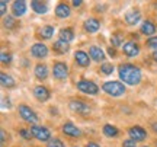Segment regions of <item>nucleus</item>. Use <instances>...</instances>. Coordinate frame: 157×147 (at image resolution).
Segmentation results:
<instances>
[{
	"instance_id": "f257e3e1",
	"label": "nucleus",
	"mask_w": 157,
	"mask_h": 147,
	"mask_svg": "<svg viewBox=\"0 0 157 147\" xmlns=\"http://www.w3.org/2000/svg\"><path fill=\"white\" fill-rule=\"evenodd\" d=\"M118 73H119V79L122 80L124 83L131 86H137L141 82V70L140 67H137L134 64H129V63H124L119 66L118 68Z\"/></svg>"
},
{
	"instance_id": "f03ea898",
	"label": "nucleus",
	"mask_w": 157,
	"mask_h": 147,
	"mask_svg": "<svg viewBox=\"0 0 157 147\" xmlns=\"http://www.w3.org/2000/svg\"><path fill=\"white\" fill-rule=\"evenodd\" d=\"M102 91L108 93L109 96H113V98H118L124 95L125 93V86L121 83V82H106V83H103L102 86Z\"/></svg>"
},
{
	"instance_id": "7ed1b4c3",
	"label": "nucleus",
	"mask_w": 157,
	"mask_h": 147,
	"mask_svg": "<svg viewBox=\"0 0 157 147\" xmlns=\"http://www.w3.org/2000/svg\"><path fill=\"white\" fill-rule=\"evenodd\" d=\"M31 134L34 138H36L38 141H50L51 140V133L47 127L42 125H32L31 128Z\"/></svg>"
},
{
	"instance_id": "20e7f679",
	"label": "nucleus",
	"mask_w": 157,
	"mask_h": 147,
	"mask_svg": "<svg viewBox=\"0 0 157 147\" xmlns=\"http://www.w3.org/2000/svg\"><path fill=\"white\" fill-rule=\"evenodd\" d=\"M17 111H19L21 118L25 119L26 122H32V124L38 122V115L35 114V111L31 106H28V105H19Z\"/></svg>"
},
{
	"instance_id": "39448f33",
	"label": "nucleus",
	"mask_w": 157,
	"mask_h": 147,
	"mask_svg": "<svg viewBox=\"0 0 157 147\" xmlns=\"http://www.w3.org/2000/svg\"><path fill=\"white\" fill-rule=\"evenodd\" d=\"M77 89L80 92H83V93H86V95H96L98 92H99V87H98V85L96 83H93V82H90V80H78L77 82Z\"/></svg>"
},
{
	"instance_id": "423d86ee",
	"label": "nucleus",
	"mask_w": 157,
	"mask_h": 147,
	"mask_svg": "<svg viewBox=\"0 0 157 147\" xmlns=\"http://www.w3.org/2000/svg\"><path fill=\"white\" fill-rule=\"evenodd\" d=\"M68 106H70V109L76 114H82V115H89L90 114V106L89 105L84 103V102H82V101H78V99L70 101Z\"/></svg>"
},
{
	"instance_id": "0eeeda50",
	"label": "nucleus",
	"mask_w": 157,
	"mask_h": 147,
	"mask_svg": "<svg viewBox=\"0 0 157 147\" xmlns=\"http://www.w3.org/2000/svg\"><path fill=\"white\" fill-rule=\"evenodd\" d=\"M52 74L54 77L58 80H64L67 79V74H68V67L66 63L63 61H57L54 63V67H52Z\"/></svg>"
},
{
	"instance_id": "6e6552de",
	"label": "nucleus",
	"mask_w": 157,
	"mask_h": 147,
	"mask_svg": "<svg viewBox=\"0 0 157 147\" xmlns=\"http://www.w3.org/2000/svg\"><path fill=\"white\" fill-rule=\"evenodd\" d=\"M128 134L134 141H143V140H146L147 138V131L144 130V128L138 127V125L131 127V128L128 130Z\"/></svg>"
},
{
	"instance_id": "1a4fd4ad",
	"label": "nucleus",
	"mask_w": 157,
	"mask_h": 147,
	"mask_svg": "<svg viewBox=\"0 0 157 147\" xmlns=\"http://www.w3.org/2000/svg\"><path fill=\"white\" fill-rule=\"evenodd\" d=\"M31 54L35 58H45V57L48 56V47L45 45V44H41V42L34 44L32 48H31Z\"/></svg>"
},
{
	"instance_id": "9d476101",
	"label": "nucleus",
	"mask_w": 157,
	"mask_h": 147,
	"mask_svg": "<svg viewBox=\"0 0 157 147\" xmlns=\"http://www.w3.org/2000/svg\"><path fill=\"white\" fill-rule=\"evenodd\" d=\"M122 51L127 57H137L140 54V47L137 45L134 41H128L127 44H124Z\"/></svg>"
},
{
	"instance_id": "9b49d317",
	"label": "nucleus",
	"mask_w": 157,
	"mask_h": 147,
	"mask_svg": "<svg viewBox=\"0 0 157 147\" xmlns=\"http://www.w3.org/2000/svg\"><path fill=\"white\" fill-rule=\"evenodd\" d=\"M34 96L38 99V101H41V102H47L48 99H50V96H51V93H50V91L45 87V86H35V89H34Z\"/></svg>"
},
{
	"instance_id": "f8f14e48",
	"label": "nucleus",
	"mask_w": 157,
	"mask_h": 147,
	"mask_svg": "<svg viewBox=\"0 0 157 147\" xmlns=\"http://www.w3.org/2000/svg\"><path fill=\"white\" fill-rule=\"evenodd\" d=\"M12 13H13V16H16V17L23 16V15L26 13V3H25L23 0H16V2H13Z\"/></svg>"
},
{
	"instance_id": "ddd939ff",
	"label": "nucleus",
	"mask_w": 157,
	"mask_h": 147,
	"mask_svg": "<svg viewBox=\"0 0 157 147\" xmlns=\"http://www.w3.org/2000/svg\"><path fill=\"white\" fill-rule=\"evenodd\" d=\"M83 28H84L86 32L93 34V32H96V31H99V28H101V22H99L96 17H89L87 21H84Z\"/></svg>"
},
{
	"instance_id": "4468645a",
	"label": "nucleus",
	"mask_w": 157,
	"mask_h": 147,
	"mask_svg": "<svg viewBox=\"0 0 157 147\" xmlns=\"http://www.w3.org/2000/svg\"><path fill=\"white\" fill-rule=\"evenodd\" d=\"M74 60L77 63L80 67H87L90 64V60H89V54L87 52H84V51L78 50L74 52Z\"/></svg>"
},
{
	"instance_id": "2eb2a0df",
	"label": "nucleus",
	"mask_w": 157,
	"mask_h": 147,
	"mask_svg": "<svg viewBox=\"0 0 157 147\" xmlns=\"http://www.w3.org/2000/svg\"><path fill=\"white\" fill-rule=\"evenodd\" d=\"M63 133L67 134L68 137H82V131L78 130L73 122H66L63 125Z\"/></svg>"
},
{
	"instance_id": "dca6fc26",
	"label": "nucleus",
	"mask_w": 157,
	"mask_h": 147,
	"mask_svg": "<svg viewBox=\"0 0 157 147\" xmlns=\"http://www.w3.org/2000/svg\"><path fill=\"white\" fill-rule=\"evenodd\" d=\"M89 56L95 60V61H103L105 60V52H103V50H102L101 47L98 45H92L89 48Z\"/></svg>"
},
{
	"instance_id": "f3484780",
	"label": "nucleus",
	"mask_w": 157,
	"mask_h": 147,
	"mask_svg": "<svg viewBox=\"0 0 157 147\" xmlns=\"http://www.w3.org/2000/svg\"><path fill=\"white\" fill-rule=\"evenodd\" d=\"M70 13H71L70 6L66 5V3H60V5L56 7V16L58 17V19H66V17L70 16Z\"/></svg>"
},
{
	"instance_id": "a211bd4d",
	"label": "nucleus",
	"mask_w": 157,
	"mask_h": 147,
	"mask_svg": "<svg viewBox=\"0 0 157 147\" xmlns=\"http://www.w3.org/2000/svg\"><path fill=\"white\" fill-rule=\"evenodd\" d=\"M52 50L56 51L57 54H67V51L70 50V44L66 42V41L58 40L52 44Z\"/></svg>"
},
{
	"instance_id": "6ab92c4d",
	"label": "nucleus",
	"mask_w": 157,
	"mask_h": 147,
	"mask_svg": "<svg viewBox=\"0 0 157 147\" xmlns=\"http://www.w3.org/2000/svg\"><path fill=\"white\" fill-rule=\"evenodd\" d=\"M156 25L151 22V21H146V22H143L141 25V34L147 35V37H151V35L156 34Z\"/></svg>"
},
{
	"instance_id": "aec40b11",
	"label": "nucleus",
	"mask_w": 157,
	"mask_h": 147,
	"mask_svg": "<svg viewBox=\"0 0 157 147\" xmlns=\"http://www.w3.org/2000/svg\"><path fill=\"white\" fill-rule=\"evenodd\" d=\"M31 7H32V10L39 13V15H42V13H47L48 12V5L45 3V2H38V0H32L31 2Z\"/></svg>"
},
{
	"instance_id": "412c9836",
	"label": "nucleus",
	"mask_w": 157,
	"mask_h": 147,
	"mask_svg": "<svg viewBox=\"0 0 157 147\" xmlns=\"http://www.w3.org/2000/svg\"><path fill=\"white\" fill-rule=\"evenodd\" d=\"M0 83H2L3 87H7V89H12V87H15V86H16L15 79H13L12 76H9V74H6V73L0 74Z\"/></svg>"
},
{
	"instance_id": "4be33fe9",
	"label": "nucleus",
	"mask_w": 157,
	"mask_h": 147,
	"mask_svg": "<svg viewBox=\"0 0 157 147\" xmlns=\"http://www.w3.org/2000/svg\"><path fill=\"white\" fill-rule=\"evenodd\" d=\"M58 35H60V40L66 41V42H68V44L74 40V32H73V29H71V28H63V29H60Z\"/></svg>"
},
{
	"instance_id": "5701e85b",
	"label": "nucleus",
	"mask_w": 157,
	"mask_h": 147,
	"mask_svg": "<svg viewBox=\"0 0 157 147\" xmlns=\"http://www.w3.org/2000/svg\"><path fill=\"white\" fill-rule=\"evenodd\" d=\"M34 73L36 76V79L45 80L48 77V67H47V64H36Z\"/></svg>"
},
{
	"instance_id": "b1692460",
	"label": "nucleus",
	"mask_w": 157,
	"mask_h": 147,
	"mask_svg": "<svg viewBox=\"0 0 157 147\" xmlns=\"http://www.w3.org/2000/svg\"><path fill=\"white\" fill-rule=\"evenodd\" d=\"M140 17H141V13L140 10H131L128 12L127 15H125V22L128 23V25H135V23L140 21Z\"/></svg>"
},
{
	"instance_id": "393cba45",
	"label": "nucleus",
	"mask_w": 157,
	"mask_h": 147,
	"mask_svg": "<svg viewBox=\"0 0 157 147\" xmlns=\"http://www.w3.org/2000/svg\"><path fill=\"white\" fill-rule=\"evenodd\" d=\"M52 35H54V26H51V25H45L39 31V37L44 40H51Z\"/></svg>"
},
{
	"instance_id": "a878e982",
	"label": "nucleus",
	"mask_w": 157,
	"mask_h": 147,
	"mask_svg": "<svg viewBox=\"0 0 157 147\" xmlns=\"http://www.w3.org/2000/svg\"><path fill=\"white\" fill-rule=\"evenodd\" d=\"M103 134L106 137H111V138H115V137H118V134H119V130H118L117 127H113V125L111 124H106L103 125Z\"/></svg>"
},
{
	"instance_id": "bb28decb",
	"label": "nucleus",
	"mask_w": 157,
	"mask_h": 147,
	"mask_svg": "<svg viewBox=\"0 0 157 147\" xmlns=\"http://www.w3.org/2000/svg\"><path fill=\"white\" fill-rule=\"evenodd\" d=\"M3 25H5V28H7V29H13L17 25V22L15 21V17L13 16H5V19H3Z\"/></svg>"
},
{
	"instance_id": "cd10ccee",
	"label": "nucleus",
	"mask_w": 157,
	"mask_h": 147,
	"mask_svg": "<svg viewBox=\"0 0 157 147\" xmlns=\"http://www.w3.org/2000/svg\"><path fill=\"white\" fill-rule=\"evenodd\" d=\"M112 72H113V64H111V63H103L101 66V73H103V74H112Z\"/></svg>"
},
{
	"instance_id": "c85d7f7f",
	"label": "nucleus",
	"mask_w": 157,
	"mask_h": 147,
	"mask_svg": "<svg viewBox=\"0 0 157 147\" xmlns=\"http://www.w3.org/2000/svg\"><path fill=\"white\" fill-rule=\"evenodd\" d=\"M0 60H2V64H5V66L10 64V61H12L10 52H6V51H3V52L0 54Z\"/></svg>"
},
{
	"instance_id": "c756f323",
	"label": "nucleus",
	"mask_w": 157,
	"mask_h": 147,
	"mask_svg": "<svg viewBox=\"0 0 157 147\" xmlns=\"http://www.w3.org/2000/svg\"><path fill=\"white\" fill-rule=\"evenodd\" d=\"M111 42H112L113 47H119L122 44V35H119V34L112 35V37H111Z\"/></svg>"
},
{
	"instance_id": "7c9ffc66",
	"label": "nucleus",
	"mask_w": 157,
	"mask_h": 147,
	"mask_svg": "<svg viewBox=\"0 0 157 147\" xmlns=\"http://www.w3.org/2000/svg\"><path fill=\"white\" fill-rule=\"evenodd\" d=\"M47 147H66V146H64V143H63L60 138H51L50 141H48V146Z\"/></svg>"
},
{
	"instance_id": "2f4dec72",
	"label": "nucleus",
	"mask_w": 157,
	"mask_h": 147,
	"mask_svg": "<svg viewBox=\"0 0 157 147\" xmlns=\"http://www.w3.org/2000/svg\"><path fill=\"white\" fill-rule=\"evenodd\" d=\"M147 47L154 51H157V37H151L150 40L147 41Z\"/></svg>"
},
{
	"instance_id": "473e14b6",
	"label": "nucleus",
	"mask_w": 157,
	"mask_h": 147,
	"mask_svg": "<svg viewBox=\"0 0 157 147\" xmlns=\"http://www.w3.org/2000/svg\"><path fill=\"white\" fill-rule=\"evenodd\" d=\"M19 134H21V137L22 138H25V140H31V137H32V134H31V131L28 130H19Z\"/></svg>"
},
{
	"instance_id": "72a5a7b5",
	"label": "nucleus",
	"mask_w": 157,
	"mask_h": 147,
	"mask_svg": "<svg viewBox=\"0 0 157 147\" xmlns=\"http://www.w3.org/2000/svg\"><path fill=\"white\" fill-rule=\"evenodd\" d=\"M122 147H137V141H134L132 138L124 140V141H122Z\"/></svg>"
},
{
	"instance_id": "f704fd0d",
	"label": "nucleus",
	"mask_w": 157,
	"mask_h": 147,
	"mask_svg": "<svg viewBox=\"0 0 157 147\" xmlns=\"http://www.w3.org/2000/svg\"><path fill=\"white\" fill-rule=\"evenodd\" d=\"M6 6H7V2H6V0H2V2H0V13H2V16H5Z\"/></svg>"
},
{
	"instance_id": "c9c22d12",
	"label": "nucleus",
	"mask_w": 157,
	"mask_h": 147,
	"mask_svg": "<svg viewBox=\"0 0 157 147\" xmlns=\"http://www.w3.org/2000/svg\"><path fill=\"white\" fill-rule=\"evenodd\" d=\"M6 105H7V108H10V102H9V98H3V109L6 108Z\"/></svg>"
},
{
	"instance_id": "e433bc0d",
	"label": "nucleus",
	"mask_w": 157,
	"mask_h": 147,
	"mask_svg": "<svg viewBox=\"0 0 157 147\" xmlns=\"http://www.w3.org/2000/svg\"><path fill=\"white\" fill-rule=\"evenodd\" d=\"M0 134H2V144H5V141H6V131L2 130L0 131Z\"/></svg>"
},
{
	"instance_id": "4c0bfd02",
	"label": "nucleus",
	"mask_w": 157,
	"mask_h": 147,
	"mask_svg": "<svg viewBox=\"0 0 157 147\" xmlns=\"http://www.w3.org/2000/svg\"><path fill=\"white\" fill-rule=\"evenodd\" d=\"M108 52H109V56H111V57H115V56H117V54H115V50H113L112 47H111V48H108Z\"/></svg>"
},
{
	"instance_id": "58836bf2",
	"label": "nucleus",
	"mask_w": 157,
	"mask_h": 147,
	"mask_svg": "<svg viewBox=\"0 0 157 147\" xmlns=\"http://www.w3.org/2000/svg\"><path fill=\"white\" fill-rule=\"evenodd\" d=\"M86 147H101L99 144H96V143H92V141H89L87 144H86Z\"/></svg>"
},
{
	"instance_id": "ea45409f",
	"label": "nucleus",
	"mask_w": 157,
	"mask_h": 147,
	"mask_svg": "<svg viewBox=\"0 0 157 147\" xmlns=\"http://www.w3.org/2000/svg\"><path fill=\"white\" fill-rule=\"evenodd\" d=\"M82 3H83L82 0H74V2H73V6H76V7H78V6L82 5Z\"/></svg>"
},
{
	"instance_id": "a19ab883",
	"label": "nucleus",
	"mask_w": 157,
	"mask_h": 147,
	"mask_svg": "<svg viewBox=\"0 0 157 147\" xmlns=\"http://www.w3.org/2000/svg\"><path fill=\"white\" fill-rule=\"evenodd\" d=\"M151 128L157 133V122H153V124H151Z\"/></svg>"
},
{
	"instance_id": "79ce46f5",
	"label": "nucleus",
	"mask_w": 157,
	"mask_h": 147,
	"mask_svg": "<svg viewBox=\"0 0 157 147\" xmlns=\"http://www.w3.org/2000/svg\"><path fill=\"white\" fill-rule=\"evenodd\" d=\"M153 58L157 61V51H154V52H153Z\"/></svg>"
},
{
	"instance_id": "37998d69",
	"label": "nucleus",
	"mask_w": 157,
	"mask_h": 147,
	"mask_svg": "<svg viewBox=\"0 0 157 147\" xmlns=\"http://www.w3.org/2000/svg\"><path fill=\"white\" fill-rule=\"evenodd\" d=\"M74 147H78V146H74Z\"/></svg>"
},
{
	"instance_id": "c03bdc74",
	"label": "nucleus",
	"mask_w": 157,
	"mask_h": 147,
	"mask_svg": "<svg viewBox=\"0 0 157 147\" xmlns=\"http://www.w3.org/2000/svg\"><path fill=\"white\" fill-rule=\"evenodd\" d=\"M146 147H147V146H146Z\"/></svg>"
}]
</instances>
